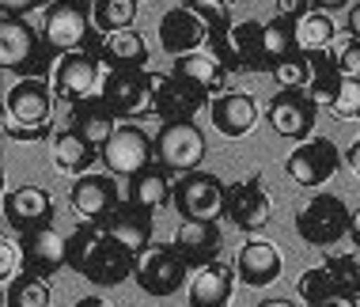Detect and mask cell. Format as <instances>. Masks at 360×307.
<instances>
[{"label":"cell","mask_w":360,"mask_h":307,"mask_svg":"<svg viewBox=\"0 0 360 307\" xmlns=\"http://www.w3.org/2000/svg\"><path fill=\"white\" fill-rule=\"evenodd\" d=\"M99 61H103V69H144V65H148V46H144V34H137L133 27L106 34Z\"/></svg>","instance_id":"30"},{"label":"cell","mask_w":360,"mask_h":307,"mask_svg":"<svg viewBox=\"0 0 360 307\" xmlns=\"http://www.w3.org/2000/svg\"><path fill=\"white\" fill-rule=\"evenodd\" d=\"M174 197V186H171V171H163L160 163H152V167L137 171V175L129 178V190H125V201H133V205L148 209V213H160L163 205Z\"/></svg>","instance_id":"29"},{"label":"cell","mask_w":360,"mask_h":307,"mask_svg":"<svg viewBox=\"0 0 360 307\" xmlns=\"http://www.w3.org/2000/svg\"><path fill=\"white\" fill-rule=\"evenodd\" d=\"M311 57V88L307 95L315 103H323V107H330V103L338 99V91H342V61H338V50H319V53H307Z\"/></svg>","instance_id":"31"},{"label":"cell","mask_w":360,"mask_h":307,"mask_svg":"<svg viewBox=\"0 0 360 307\" xmlns=\"http://www.w3.org/2000/svg\"><path fill=\"white\" fill-rule=\"evenodd\" d=\"M103 228L118 239L122 247H129L133 254L148 251V247H152V232H155L152 213H148V209H141V205H133V201H122V205L103 220Z\"/></svg>","instance_id":"25"},{"label":"cell","mask_w":360,"mask_h":307,"mask_svg":"<svg viewBox=\"0 0 360 307\" xmlns=\"http://www.w3.org/2000/svg\"><path fill=\"white\" fill-rule=\"evenodd\" d=\"M53 0H0V8H4V15H27L34 12V8H50Z\"/></svg>","instance_id":"44"},{"label":"cell","mask_w":360,"mask_h":307,"mask_svg":"<svg viewBox=\"0 0 360 307\" xmlns=\"http://www.w3.org/2000/svg\"><path fill=\"white\" fill-rule=\"evenodd\" d=\"M334 34H338V23L330 19V12H307L296 23V46L304 53L330 50V46H334Z\"/></svg>","instance_id":"32"},{"label":"cell","mask_w":360,"mask_h":307,"mask_svg":"<svg viewBox=\"0 0 360 307\" xmlns=\"http://www.w3.org/2000/svg\"><path fill=\"white\" fill-rule=\"evenodd\" d=\"M228 4H250V0H228Z\"/></svg>","instance_id":"52"},{"label":"cell","mask_w":360,"mask_h":307,"mask_svg":"<svg viewBox=\"0 0 360 307\" xmlns=\"http://www.w3.org/2000/svg\"><path fill=\"white\" fill-rule=\"evenodd\" d=\"M8 307H50V281L38 273H19L12 285H8Z\"/></svg>","instance_id":"34"},{"label":"cell","mask_w":360,"mask_h":307,"mask_svg":"<svg viewBox=\"0 0 360 307\" xmlns=\"http://www.w3.org/2000/svg\"><path fill=\"white\" fill-rule=\"evenodd\" d=\"M171 243H174V251L190 262V270H198V266H209L220 258L224 235H220L217 220H182Z\"/></svg>","instance_id":"21"},{"label":"cell","mask_w":360,"mask_h":307,"mask_svg":"<svg viewBox=\"0 0 360 307\" xmlns=\"http://www.w3.org/2000/svg\"><path fill=\"white\" fill-rule=\"evenodd\" d=\"M160 46L171 57H186L193 50H205V46H209L205 23H201L186 4L171 8V12H163V19H160Z\"/></svg>","instance_id":"22"},{"label":"cell","mask_w":360,"mask_h":307,"mask_svg":"<svg viewBox=\"0 0 360 307\" xmlns=\"http://www.w3.org/2000/svg\"><path fill=\"white\" fill-rule=\"evenodd\" d=\"M27 270V258H23V239H12L4 235V243H0V281L12 285L19 273Z\"/></svg>","instance_id":"41"},{"label":"cell","mask_w":360,"mask_h":307,"mask_svg":"<svg viewBox=\"0 0 360 307\" xmlns=\"http://www.w3.org/2000/svg\"><path fill=\"white\" fill-rule=\"evenodd\" d=\"M231 289H236V266L220 262V258L209 266H198L186 285L190 307H228Z\"/></svg>","instance_id":"24"},{"label":"cell","mask_w":360,"mask_h":307,"mask_svg":"<svg viewBox=\"0 0 360 307\" xmlns=\"http://www.w3.org/2000/svg\"><path fill=\"white\" fill-rule=\"evenodd\" d=\"M342 167V152L330 137H307L288 152L285 159V175L304 190H319L323 182H330Z\"/></svg>","instance_id":"10"},{"label":"cell","mask_w":360,"mask_h":307,"mask_svg":"<svg viewBox=\"0 0 360 307\" xmlns=\"http://www.w3.org/2000/svg\"><path fill=\"white\" fill-rule=\"evenodd\" d=\"M349 235H353V243L360 247V209L353 213V228H349Z\"/></svg>","instance_id":"50"},{"label":"cell","mask_w":360,"mask_h":307,"mask_svg":"<svg viewBox=\"0 0 360 307\" xmlns=\"http://www.w3.org/2000/svg\"><path fill=\"white\" fill-rule=\"evenodd\" d=\"M4 220L19 235L53 224V197L42 186H15L4 197Z\"/></svg>","instance_id":"18"},{"label":"cell","mask_w":360,"mask_h":307,"mask_svg":"<svg viewBox=\"0 0 360 307\" xmlns=\"http://www.w3.org/2000/svg\"><path fill=\"white\" fill-rule=\"evenodd\" d=\"M224 182L209 171H190L174 182V209L182 220H217L224 213Z\"/></svg>","instance_id":"14"},{"label":"cell","mask_w":360,"mask_h":307,"mask_svg":"<svg viewBox=\"0 0 360 307\" xmlns=\"http://www.w3.org/2000/svg\"><path fill=\"white\" fill-rule=\"evenodd\" d=\"M42 38L57 57L72 50L99 57L106 34L95 27V12L87 0H53L50 8H42Z\"/></svg>","instance_id":"2"},{"label":"cell","mask_w":360,"mask_h":307,"mask_svg":"<svg viewBox=\"0 0 360 307\" xmlns=\"http://www.w3.org/2000/svg\"><path fill=\"white\" fill-rule=\"evenodd\" d=\"M345 167L353 171V175L360 178V141H353V145L345 148Z\"/></svg>","instance_id":"46"},{"label":"cell","mask_w":360,"mask_h":307,"mask_svg":"<svg viewBox=\"0 0 360 307\" xmlns=\"http://www.w3.org/2000/svg\"><path fill=\"white\" fill-rule=\"evenodd\" d=\"M274 80L281 91H307L311 88V57L304 50L292 53L288 61H281L274 69Z\"/></svg>","instance_id":"38"},{"label":"cell","mask_w":360,"mask_h":307,"mask_svg":"<svg viewBox=\"0 0 360 307\" xmlns=\"http://www.w3.org/2000/svg\"><path fill=\"white\" fill-rule=\"evenodd\" d=\"M353 228V213L338 194H315L296 213V232L311 247H334L342 243Z\"/></svg>","instance_id":"6"},{"label":"cell","mask_w":360,"mask_h":307,"mask_svg":"<svg viewBox=\"0 0 360 307\" xmlns=\"http://www.w3.org/2000/svg\"><path fill=\"white\" fill-rule=\"evenodd\" d=\"M296 292H300V300H304V303L311 307V303L326 300V296H338V292H342V285H338L334 270H330V266L323 262V266H311V270L300 273Z\"/></svg>","instance_id":"36"},{"label":"cell","mask_w":360,"mask_h":307,"mask_svg":"<svg viewBox=\"0 0 360 307\" xmlns=\"http://www.w3.org/2000/svg\"><path fill=\"white\" fill-rule=\"evenodd\" d=\"M326 266L334 270L345 296H360V247H353V251H345V254H330Z\"/></svg>","instance_id":"39"},{"label":"cell","mask_w":360,"mask_h":307,"mask_svg":"<svg viewBox=\"0 0 360 307\" xmlns=\"http://www.w3.org/2000/svg\"><path fill=\"white\" fill-rule=\"evenodd\" d=\"M338 61H342L345 76H360V38H349L342 50H338Z\"/></svg>","instance_id":"42"},{"label":"cell","mask_w":360,"mask_h":307,"mask_svg":"<svg viewBox=\"0 0 360 307\" xmlns=\"http://www.w3.org/2000/svg\"><path fill=\"white\" fill-rule=\"evenodd\" d=\"M281 270H285V258H281V247L269 243V239H247L243 251L236 254V277L247 289H266L274 285Z\"/></svg>","instance_id":"19"},{"label":"cell","mask_w":360,"mask_h":307,"mask_svg":"<svg viewBox=\"0 0 360 307\" xmlns=\"http://www.w3.org/2000/svg\"><path fill=\"white\" fill-rule=\"evenodd\" d=\"M349 38H360V0L349 8Z\"/></svg>","instance_id":"47"},{"label":"cell","mask_w":360,"mask_h":307,"mask_svg":"<svg viewBox=\"0 0 360 307\" xmlns=\"http://www.w3.org/2000/svg\"><path fill=\"white\" fill-rule=\"evenodd\" d=\"M99 99L110 107L114 118L148 114V72L144 69H106Z\"/></svg>","instance_id":"15"},{"label":"cell","mask_w":360,"mask_h":307,"mask_svg":"<svg viewBox=\"0 0 360 307\" xmlns=\"http://www.w3.org/2000/svg\"><path fill=\"white\" fill-rule=\"evenodd\" d=\"M209 118L212 126H217V133H224V137H247L250 129L258 126L262 110H258V99L247 91H224L217 95V99L209 103Z\"/></svg>","instance_id":"20"},{"label":"cell","mask_w":360,"mask_h":307,"mask_svg":"<svg viewBox=\"0 0 360 307\" xmlns=\"http://www.w3.org/2000/svg\"><path fill=\"white\" fill-rule=\"evenodd\" d=\"M53 84L42 80V76H31V80H19L12 91H8L4 103V133L12 141H23L31 129H53Z\"/></svg>","instance_id":"4"},{"label":"cell","mask_w":360,"mask_h":307,"mask_svg":"<svg viewBox=\"0 0 360 307\" xmlns=\"http://www.w3.org/2000/svg\"><path fill=\"white\" fill-rule=\"evenodd\" d=\"M133 281L148 296H174L182 285H190V262L174 251V243H152L137 254V273Z\"/></svg>","instance_id":"7"},{"label":"cell","mask_w":360,"mask_h":307,"mask_svg":"<svg viewBox=\"0 0 360 307\" xmlns=\"http://www.w3.org/2000/svg\"><path fill=\"white\" fill-rule=\"evenodd\" d=\"M174 72L186 76L190 84H198L201 91H209L212 99L228 91V69H224V61L209 50V46L205 50H193L186 57H174Z\"/></svg>","instance_id":"26"},{"label":"cell","mask_w":360,"mask_h":307,"mask_svg":"<svg viewBox=\"0 0 360 307\" xmlns=\"http://www.w3.org/2000/svg\"><path fill=\"white\" fill-rule=\"evenodd\" d=\"M69 270L87 277L91 285L110 289V285H122L137 273V254L122 247L103 224L80 220L76 232L69 235Z\"/></svg>","instance_id":"1"},{"label":"cell","mask_w":360,"mask_h":307,"mask_svg":"<svg viewBox=\"0 0 360 307\" xmlns=\"http://www.w3.org/2000/svg\"><path fill=\"white\" fill-rule=\"evenodd\" d=\"M99 159L110 175L133 178L137 171L155 163V137H148L137 122H122V126L110 133V141L99 148Z\"/></svg>","instance_id":"9"},{"label":"cell","mask_w":360,"mask_h":307,"mask_svg":"<svg viewBox=\"0 0 360 307\" xmlns=\"http://www.w3.org/2000/svg\"><path fill=\"white\" fill-rule=\"evenodd\" d=\"M319 118V103L307 91H277L266 103V122L274 126L277 137L288 141H307Z\"/></svg>","instance_id":"16"},{"label":"cell","mask_w":360,"mask_h":307,"mask_svg":"<svg viewBox=\"0 0 360 307\" xmlns=\"http://www.w3.org/2000/svg\"><path fill=\"white\" fill-rule=\"evenodd\" d=\"M186 8L205 23L209 46H217L224 34L231 31V12H228V0H186Z\"/></svg>","instance_id":"37"},{"label":"cell","mask_w":360,"mask_h":307,"mask_svg":"<svg viewBox=\"0 0 360 307\" xmlns=\"http://www.w3.org/2000/svg\"><path fill=\"white\" fill-rule=\"evenodd\" d=\"M122 190L110 175H80L69 190V205L76 209V216L87 224H103L114 209L122 205Z\"/></svg>","instance_id":"17"},{"label":"cell","mask_w":360,"mask_h":307,"mask_svg":"<svg viewBox=\"0 0 360 307\" xmlns=\"http://www.w3.org/2000/svg\"><path fill=\"white\" fill-rule=\"evenodd\" d=\"M315 4V12H338V8H345L349 0H311Z\"/></svg>","instance_id":"48"},{"label":"cell","mask_w":360,"mask_h":307,"mask_svg":"<svg viewBox=\"0 0 360 307\" xmlns=\"http://www.w3.org/2000/svg\"><path fill=\"white\" fill-rule=\"evenodd\" d=\"M0 65L4 72H15L19 80L31 76H50L53 69V50L42 38V31H34L23 15H4L0 23Z\"/></svg>","instance_id":"3"},{"label":"cell","mask_w":360,"mask_h":307,"mask_svg":"<svg viewBox=\"0 0 360 307\" xmlns=\"http://www.w3.org/2000/svg\"><path fill=\"white\" fill-rule=\"evenodd\" d=\"M311 307H356V296L338 292V296H326V300H319V303H311Z\"/></svg>","instance_id":"45"},{"label":"cell","mask_w":360,"mask_h":307,"mask_svg":"<svg viewBox=\"0 0 360 307\" xmlns=\"http://www.w3.org/2000/svg\"><path fill=\"white\" fill-rule=\"evenodd\" d=\"M292 53H300L296 46V23L285 15H274L266 23V72H274L281 61H288Z\"/></svg>","instance_id":"33"},{"label":"cell","mask_w":360,"mask_h":307,"mask_svg":"<svg viewBox=\"0 0 360 307\" xmlns=\"http://www.w3.org/2000/svg\"><path fill=\"white\" fill-rule=\"evenodd\" d=\"M50 148H53V167L61 171V175H72V178L91 175L95 159H99V148H95L91 141H84L80 133L69 129V126L57 133Z\"/></svg>","instance_id":"27"},{"label":"cell","mask_w":360,"mask_h":307,"mask_svg":"<svg viewBox=\"0 0 360 307\" xmlns=\"http://www.w3.org/2000/svg\"><path fill=\"white\" fill-rule=\"evenodd\" d=\"M69 129H76L84 141H91L95 148H103L106 141H110V133L118 129V126H114L110 107H106L99 95H91V99L72 103V107H69Z\"/></svg>","instance_id":"28"},{"label":"cell","mask_w":360,"mask_h":307,"mask_svg":"<svg viewBox=\"0 0 360 307\" xmlns=\"http://www.w3.org/2000/svg\"><path fill=\"white\" fill-rule=\"evenodd\" d=\"M258 307H296L292 300H281V296H274V300H262Z\"/></svg>","instance_id":"51"},{"label":"cell","mask_w":360,"mask_h":307,"mask_svg":"<svg viewBox=\"0 0 360 307\" xmlns=\"http://www.w3.org/2000/svg\"><path fill=\"white\" fill-rule=\"evenodd\" d=\"M76 307H114V303H106V300H99V296H84V300L76 303Z\"/></svg>","instance_id":"49"},{"label":"cell","mask_w":360,"mask_h":307,"mask_svg":"<svg viewBox=\"0 0 360 307\" xmlns=\"http://www.w3.org/2000/svg\"><path fill=\"white\" fill-rule=\"evenodd\" d=\"M330 114L338 122H356L360 118V76H345L338 99L330 103Z\"/></svg>","instance_id":"40"},{"label":"cell","mask_w":360,"mask_h":307,"mask_svg":"<svg viewBox=\"0 0 360 307\" xmlns=\"http://www.w3.org/2000/svg\"><path fill=\"white\" fill-rule=\"evenodd\" d=\"M205 103H212L209 91H201L198 84H190L179 72H148V114L167 122H193Z\"/></svg>","instance_id":"5"},{"label":"cell","mask_w":360,"mask_h":307,"mask_svg":"<svg viewBox=\"0 0 360 307\" xmlns=\"http://www.w3.org/2000/svg\"><path fill=\"white\" fill-rule=\"evenodd\" d=\"M103 61L99 57H91V53H84V50H72V53H61L57 57V65H53V95L61 103H84V99H91V95H99L103 88Z\"/></svg>","instance_id":"13"},{"label":"cell","mask_w":360,"mask_h":307,"mask_svg":"<svg viewBox=\"0 0 360 307\" xmlns=\"http://www.w3.org/2000/svg\"><path fill=\"white\" fill-rule=\"evenodd\" d=\"M23 258H27V273H38L50 281L57 270L69 266V235H57L53 224L38 228V232H27L23 235Z\"/></svg>","instance_id":"23"},{"label":"cell","mask_w":360,"mask_h":307,"mask_svg":"<svg viewBox=\"0 0 360 307\" xmlns=\"http://www.w3.org/2000/svg\"><path fill=\"white\" fill-rule=\"evenodd\" d=\"M224 216L239 228V232H258V228L269 224L274 216V197L266 190V178L262 175H247L239 182H231L224 190Z\"/></svg>","instance_id":"12"},{"label":"cell","mask_w":360,"mask_h":307,"mask_svg":"<svg viewBox=\"0 0 360 307\" xmlns=\"http://www.w3.org/2000/svg\"><path fill=\"white\" fill-rule=\"evenodd\" d=\"M137 4L141 0H95L91 4L95 27H99L103 34L125 31V27H133V19H137Z\"/></svg>","instance_id":"35"},{"label":"cell","mask_w":360,"mask_h":307,"mask_svg":"<svg viewBox=\"0 0 360 307\" xmlns=\"http://www.w3.org/2000/svg\"><path fill=\"white\" fill-rule=\"evenodd\" d=\"M155 163L171 175H190L205 163V133L193 122H167L155 133Z\"/></svg>","instance_id":"8"},{"label":"cell","mask_w":360,"mask_h":307,"mask_svg":"<svg viewBox=\"0 0 360 307\" xmlns=\"http://www.w3.org/2000/svg\"><path fill=\"white\" fill-rule=\"evenodd\" d=\"M307 12H315V4H311V0H277V15L292 19V23H300Z\"/></svg>","instance_id":"43"},{"label":"cell","mask_w":360,"mask_h":307,"mask_svg":"<svg viewBox=\"0 0 360 307\" xmlns=\"http://www.w3.org/2000/svg\"><path fill=\"white\" fill-rule=\"evenodd\" d=\"M209 50L220 57L228 72H266V23L258 19L231 23V31Z\"/></svg>","instance_id":"11"}]
</instances>
